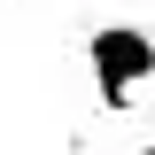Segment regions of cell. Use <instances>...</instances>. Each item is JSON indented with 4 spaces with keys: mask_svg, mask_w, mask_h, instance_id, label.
Here are the masks:
<instances>
[{
    "mask_svg": "<svg viewBox=\"0 0 155 155\" xmlns=\"http://www.w3.org/2000/svg\"><path fill=\"white\" fill-rule=\"evenodd\" d=\"M85 70H93L101 109H124V101L155 78V31L132 23V16H124V23H101V31L85 39Z\"/></svg>",
    "mask_w": 155,
    "mask_h": 155,
    "instance_id": "6da1fadb",
    "label": "cell"
}]
</instances>
